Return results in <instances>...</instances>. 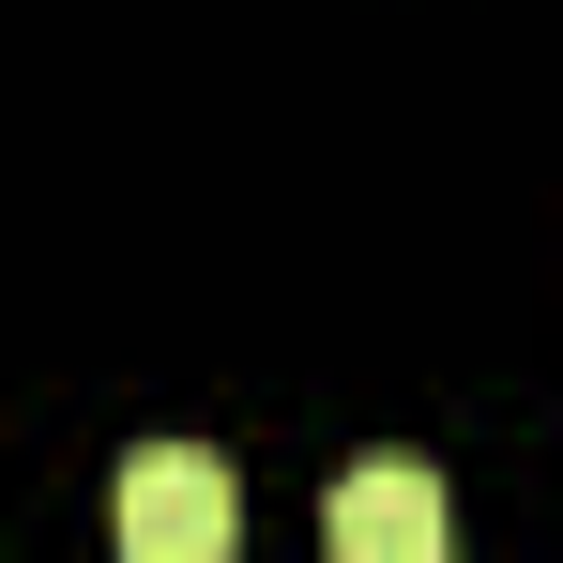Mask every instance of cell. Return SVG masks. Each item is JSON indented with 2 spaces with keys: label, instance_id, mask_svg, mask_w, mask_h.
<instances>
[{
  "label": "cell",
  "instance_id": "6da1fadb",
  "mask_svg": "<svg viewBox=\"0 0 563 563\" xmlns=\"http://www.w3.org/2000/svg\"><path fill=\"white\" fill-rule=\"evenodd\" d=\"M229 533H244V487L198 457V442L122 457V487H107V549L122 563H229Z\"/></svg>",
  "mask_w": 563,
  "mask_h": 563
},
{
  "label": "cell",
  "instance_id": "7a4b0ae2",
  "mask_svg": "<svg viewBox=\"0 0 563 563\" xmlns=\"http://www.w3.org/2000/svg\"><path fill=\"white\" fill-rule=\"evenodd\" d=\"M320 549L335 563H442V472H335Z\"/></svg>",
  "mask_w": 563,
  "mask_h": 563
}]
</instances>
